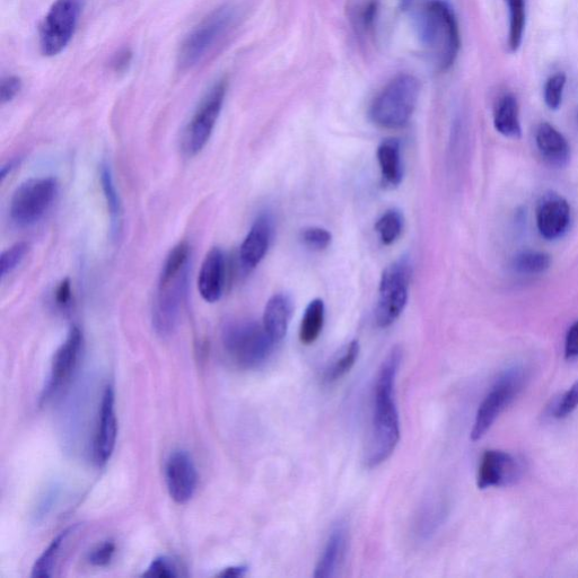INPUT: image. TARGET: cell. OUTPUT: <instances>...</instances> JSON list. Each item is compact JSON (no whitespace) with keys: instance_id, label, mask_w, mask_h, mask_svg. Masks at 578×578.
Here are the masks:
<instances>
[{"instance_id":"1","label":"cell","mask_w":578,"mask_h":578,"mask_svg":"<svg viewBox=\"0 0 578 578\" xmlns=\"http://www.w3.org/2000/svg\"><path fill=\"white\" fill-rule=\"evenodd\" d=\"M402 350L394 347L384 359L376 378L374 411L369 442L366 445L365 464L379 467L387 461L400 440L399 414L394 399V385L401 365Z\"/></svg>"},{"instance_id":"2","label":"cell","mask_w":578,"mask_h":578,"mask_svg":"<svg viewBox=\"0 0 578 578\" xmlns=\"http://www.w3.org/2000/svg\"><path fill=\"white\" fill-rule=\"evenodd\" d=\"M190 271V247L181 242L171 250L161 270L153 309V327L162 338L170 337L178 327L185 304Z\"/></svg>"},{"instance_id":"3","label":"cell","mask_w":578,"mask_h":578,"mask_svg":"<svg viewBox=\"0 0 578 578\" xmlns=\"http://www.w3.org/2000/svg\"><path fill=\"white\" fill-rule=\"evenodd\" d=\"M420 45L440 70H449L457 60L461 40L457 17L444 0H426L417 12Z\"/></svg>"},{"instance_id":"4","label":"cell","mask_w":578,"mask_h":578,"mask_svg":"<svg viewBox=\"0 0 578 578\" xmlns=\"http://www.w3.org/2000/svg\"><path fill=\"white\" fill-rule=\"evenodd\" d=\"M222 343L232 361L245 370L265 364L277 345L267 334L264 324L252 320L227 322L222 331Z\"/></svg>"},{"instance_id":"5","label":"cell","mask_w":578,"mask_h":578,"mask_svg":"<svg viewBox=\"0 0 578 578\" xmlns=\"http://www.w3.org/2000/svg\"><path fill=\"white\" fill-rule=\"evenodd\" d=\"M420 85L409 74L394 77L374 99L370 117L375 125L399 129L408 125L417 108Z\"/></svg>"},{"instance_id":"6","label":"cell","mask_w":578,"mask_h":578,"mask_svg":"<svg viewBox=\"0 0 578 578\" xmlns=\"http://www.w3.org/2000/svg\"><path fill=\"white\" fill-rule=\"evenodd\" d=\"M529 370L523 365L507 367L495 380L487 396L481 402L474 426L471 429V440L477 442L489 432L503 411L518 398L527 384Z\"/></svg>"},{"instance_id":"7","label":"cell","mask_w":578,"mask_h":578,"mask_svg":"<svg viewBox=\"0 0 578 578\" xmlns=\"http://www.w3.org/2000/svg\"><path fill=\"white\" fill-rule=\"evenodd\" d=\"M236 20L238 8L233 5H223L210 13L183 41L179 52L180 66L187 69L198 65L231 31Z\"/></svg>"},{"instance_id":"8","label":"cell","mask_w":578,"mask_h":578,"mask_svg":"<svg viewBox=\"0 0 578 578\" xmlns=\"http://www.w3.org/2000/svg\"><path fill=\"white\" fill-rule=\"evenodd\" d=\"M413 269L408 259L401 258L383 271L376 305L375 320L380 328H389L404 312Z\"/></svg>"},{"instance_id":"9","label":"cell","mask_w":578,"mask_h":578,"mask_svg":"<svg viewBox=\"0 0 578 578\" xmlns=\"http://www.w3.org/2000/svg\"><path fill=\"white\" fill-rule=\"evenodd\" d=\"M84 0H56L40 30L42 54L54 57L69 45L83 11Z\"/></svg>"},{"instance_id":"10","label":"cell","mask_w":578,"mask_h":578,"mask_svg":"<svg viewBox=\"0 0 578 578\" xmlns=\"http://www.w3.org/2000/svg\"><path fill=\"white\" fill-rule=\"evenodd\" d=\"M58 183L54 178L25 181L16 189L11 201L12 221L21 227L38 223L54 203Z\"/></svg>"},{"instance_id":"11","label":"cell","mask_w":578,"mask_h":578,"mask_svg":"<svg viewBox=\"0 0 578 578\" xmlns=\"http://www.w3.org/2000/svg\"><path fill=\"white\" fill-rule=\"evenodd\" d=\"M227 92L226 80L216 82L204 96L192 116L183 137V148L189 156H195L208 143L220 118Z\"/></svg>"},{"instance_id":"12","label":"cell","mask_w":578,"mask_h":578,"mask_svg":"<svg viewBox=\"0 0 578 578\" xmlns=\"http://www.w3.org/2000/svg\"><path fill=\"white\" fill-rule=\"evenodd\" d=\"M83 347V336L80 329H70L65 343L61 345L52 361L48 382L42 391L41 405L48 404L63 391L77 369Z\"/></svg>"},{"instance_id":"13","label":"cell","mask_w":578,"mask_h":578,"mask_svg":"<svg viewBox=\"0 0 578 578\" xmlns=\"http://www.w3.org/2000/svg\"><path fill=\"white\" fill-rule=\"evenodd\" d=\"M522 464L509 452L487 450L480 459L477 486L481 490L516 484L522 476Z\"/></svg>"},{"instance_id":"14","label":"cell","mask_w":578,"mask_h":578,"mask_svg":"<svg viewBox=\"0 0 578 578\" xmlns=\"http://www.w3.org/2000/svg\"><path fill=\"white\" fill-rule=\"evenodd\" d=\"M166 486L173 501L187 504L194 497L198 475L194 461L186 451H174L165 466Z\"/></svg>"},{"instance_id":"15","label":"cell","mask_w":578,"mask_h":578,"mask_svg":"<svg viewBox=\"0 0 578 578\" xmlns=\"http://www.w3.org/2000/svg\"><path fill=\"white\" fill-rule=\"evenodd\" d=\"M537 227L542 238L554 241L566 234L572 221L568 201L554 192L542 197L536 210Z\"/></svg>"},{"instance_id":"16","label":"cell","mask_w":578,"mask_h":578,"mask_svg":"<svg viewBox=\"0 0 578 578\" xmlns=\"http://www.w3.org/2000/svg\"><path fill=\"white\" fill-rule=\"evenodd\" d=\"M118 435V420L116 416V394L112 387L104 390L101 407L99 427L94 441V460L99 466H104L115 451Z\"/></svg>"},{"instance_id":"17","label":"cell","mask_w":578,"mask_h":578,"mask_svg":"<svg viewBox=\"0 0 578 578\" xmlns=\"http://www.w3.org/2000/svg\"><path fill=\"white\" fill-rule=\"evenodd\" d=\"M273 236V218L268 214L258 217L240 248L241 266L245 271L257 268L260 262L264 260L270 243L273 241Z\"/></svg>"},{"instance_id":"18","label":"cell","mask_w":578,"mask_h":578,"mask_svg":"<svg viewBox=\"0 0 578 578\" xmlns=\"http://www.w3.org/2000/svg\"><path fill=\"white\" fill-rule=\"evenodd\" d=\"M226 279V259L220 248L208 252L198 277L201 297L208 303L221 300Z\"/></svg>"},{"instance_id":"19","label":"cell","mask_w":578,"mask_h":578,"mask_svg":"<svg viewBox=\"0 0 578 578\" xmlns=\"http://www.w3.org/2000/svg\"><path fill=\"white\" fill-rule=\"evenodd\" d=\"M348 547V530L344 523L336 525L330 533L326 548L315 567V578H329L337 576L343 566Z\"/></svg>"},{"instance_id":"20","label":"cell","mask_w":578,"mask_h":578,"mask_svg":"<svg viewBox=\"0 0 578 578\" xmlns=\"http://www.w3.org/2000/svg\"><path fill=\"white\" fill-rule=\"evenodd\" d=\"M538 151L549 165L564 168L571 161V146L554 126L541 124L536 133Z\"/></svg>"},{"instance_id":"21","label":"cell","mask_w":578,"mask_h":578,"mask_svg":"<svg viewBox=\"0 0 578 578\" xmlns=\"http://www.w3.org/2000/svg\"><path fill=\"white\" fill-rule=\"evenodd\" d=\"M292 314L293 303L287 295L276 294L268 301L262 324L276 344L285 338Z\"/></svg>"},{"instance_id":"22","label":"cell","mask_w":578,"mask_h":578,"mask_svg":"<svg viewBox=\"0 0 578 578\" xmlns=\"http://www.w3.org/2000/svg\"><path fill=\"white\" fill-rule=\"evenodd\" d=\"M494 125L499 134L507 138H520L522 134L518 100L506 94L498 101L494 115Z\"/></svg>"},{"instance_id":"23","label":"cell","mask_w":578,"mask_h":578,"mask_svg":"<svg viewBox=\"0 0 578 578\" xmlns=\"http://www.w3.org/2000/svg\"><path fill=\"white\" fill-rule=\"evenodd\" d=\"M378 161L382 178L390 187H398L402 181L401 146L396 138L383 140L378 148Z\"/></svg>"},{"instance_id":"24","label":"cell","mask_w":578,"mask_h":578,"mask_svg":"<svg viewBox=\"0 0 578 578\" xmlns=\"http://www.w3.org/2000/svg\"><path fill=\"white\" fill-rule=\"evenodd\" d=\"M101 187L111 218V230L113 238H117L121 230L122 209L115 181L108 163H102L100 169Z\"/></svg>"},{"instance_id":"25","label":"cell","mask_w":578,"mask_h":578,"mask_svg":"<svg viewBox=\"0 0 578 578\" xmlns=\"http://www.w3.org/2000/svg\"><path fill=\"white\" fill-rule=\"evenodd\" d=\"M324 318H326V306L322 300H313L306 308L301 328L300 340L303 345L309 346L315 343L321 335Z\"/></svg>"},{"instance_id":"26","label":"cell","mask_w":578,"mask_h":578,"mask_svg":"<svg viewBox=\"0 0 578 578\" xmlns=\"http://www.w3.org/2000/svg\"><path fill=\"white\" fill-rule=\"evenodd\" d=\"M74 532V528H69L59 534L57 538L51 541L48 548L43 551V554L37 559L33 568L32 576L38 578H48L54 575L55 568L58 565L61 551L66 544L70 533Z\"/></svg>"},{"instance_id":"27","label":"cell","mask_w":578,"mask_h":578,"mask_svg":"<svg viewBox=\"0 0 578 578\" xmlns=\"http://www.w3.org/2000/svg\"><path fill=\"white\" fill-rule=\"evenodd\" d=\"M359 355V344L357 340L346 345L340 352L332 359L324 371L323 379L326 383H334L353 369Z\"/></svg>"},{"instance_id":"28","label":"cell","mask_w":578,"mask_h":578,"mask_svg":"<svg viewBox=\"0 0 578 578\" xmlns=\"http://www.w3.org/2000/svg\"><path fill=\"white\" fill-rule=\"evenodd\" d=\"M349 19L358 34H369L374 29L379 12L378 0H353L349 5Z\"/></svg>"},{"instance_id":"29","label":"cell","mask_w":578,"mask_h":578,"mask_svg":"<svg viewBox=\"0 0 578 578\" xmlns=\"http://www.w3.org/2000/svg\"><path fill=\"white\" fill-rule=\"evenodd\" d=\"M551 267V257L540 251H523L512 260V268L520 275H541Z\"/></svg>"},{"instance_id":"30","label":"cell","mask_w":578,"mask_h":578,"mask_svg":"<svg viewBox=\"0 0 578 578\" xmlns=\"http://www.w3.org/2000/svg\"><path fill=\"white\" fill-rule=\"evenodd\" d=\"M375 230L384 245L393 244L404 230V215L396 208L387 210L376 222Z\"/></svg>"},{"instance_id":"31","label":"cell","mask_w":578,"mask_h":578,"mask_svg":"<svg viewBox=\"0 0 578 578\" xmlns=\"http://www.w3.org/2000/svg\"><path fill=\"white\" fill-rule=\"evenodd\" d=\"M505 2L509 6L510 14L509 47L516 52L522 45L525 20H527L525 0H505Z\"/></svg>"},{"instance_id":"32","label":"cell","mask_w":578,"mask_h":578,"mask_svg":"<svg viewBox=\"0 0 578 578\" xmlns=\"http://www.w3.org/2000/svg\"><path fill=\"white\" fill-rule=\"evenodd\" d=\"M566 76L563 73L551 76L545 85V102L550 110H558L563 102Z\"/></svg>"},{"instance_id":"33","label":"cell","mask_w":578,"mask_h":578,"mask_svg":"<svg viewBox=\"0 0 578 578\" xmlns=\"http://www.w3.org/2000/svg\"><path fill=\"white\" fill-rule=\"evenodd\" d=\"M28 250V244L21 242L3 252L2 258H0V275L5 278L13 273L20 266Z\"/></svg>"},{"instance_id":"34","label":"cell","mask_w":578,"mask_h":578,"mask_svg":"<svg viewBox=\"0 0 578 578\" xmlns=\"http://www.w3.org/2000/svg\"><path fill=\"white\" fill-rule=\"evenodd\" d=\"M578 408V380L556 402L553 409L555 419H565L571 416Z\"/></svg>"},{"instance_id":"35","label":"cell","mask_w":578,"mask_h":578,"mask_svg":"<svg viewBox=\"0 0 578 578\" xmlns=\"http://www.w3.org/2000/svg\"><path fill=\"white\" fill-rule=\"evenodd\" d=\"M301 239L306 247L314 251H323L329 248L332 242V235L321 227H308L301 233Z\"/></svg>"},{"instance_id":"36","label":"cell","mask_w":578,"mask_h":578,"mask_svg":"<svg viewBox=\"0 0 578 578\" xmlns=\"http://www.w3.org/2000/svg\"><path fill=\"white\" fill-rule=\"evenodd\" d=\"M144 577L171 578L179 576L178 566L170 557L162 556L153 560L143 574Z\"/></svg>"},{"instance_id":"37","label":"cell","mask_w":578,"mask_h":578,"mask_svg":"<svg viewBox=\"0 0 578 578\" xmlns=\"http://www.w3.org/2000/svg\"><path fill=\"white\" fill-rule=\"evenodd\" d=\"M116 545L112 541H105L102 545L91 551L89 562L96 567L108 566L115 556Z\"/></svg>"},{"instance_id":"38","label":"cell","mask_w":578,"mask_h":578,"mask_svg":"<svg viewBox=\"0 0 578 578\" xmlns=\"http://www.w3.org/2000/svg\"><path fill=\"white\" fill-rule=\"evenodd\" d=\"M21 89L22 82L19 77L7 76L3 78L2 84H0V100L3 104L13 101Z\"/></svg>"},{"instance_id":"39","label":"cell","mask_w":578,"mask_h":578,"mask_svg":"<svg viewBox=\"0 0 578 578\" xmlns=\"http://www.w3.org/2000/svg\"><path fill=\"white\" fill-rule=\"evenodd\" d=\"M564 354L567 361L578 358V320L567 331Z\"/></svg>"},{"instance_id":"40","label":"cell","mask_w":578,"mask_h":578,"mask_svg":"<svg viewBox=\"0 0 578 578\" xmlns=\"http://www.w3.org/2000/svg\"><path fill=\"white\" fill-rule=\"evenodd\" d=\"M55 302L59 309L66 310L72 302V286H70L69 279L63 280L59 284L55 292Z\"/></svg>"},{"instance_id":"41","label":"cell","mask_w":578,"mask_h":578,"mask_svg":"<svg viewBox=\"0 0 578 578\" xmlns=\"http://www.w3.org/2000/svg\"><path fill=\"white\" fill-rule=\"evenodd\" d=\"M131 52L128 50L120 52V54L116 57L115 61H113V66L115 69L120 72V70H125L131 63Z\"/></svg>"},{"instance_id":"42","label":"cell","mask_w":578,"mask_h":578,"mask_svg":"<svg viewBox=\"0 0 578 578\" xmlns=\"http://www.w3.org/2000/svg\"><path fill=\"white\" fill-rule=\"evenodd\" d=\"M247 572L248 568L245 566H233L223 569V571L220 574H217V576L238 578L244 576L245 574H247Z\"/></svg>"},{"instance_id":"43","label":"cell","mask_w":578,"mask_h":578,"mask_svg":"<svg viewBox=\"0 0 578 578\" xmlns=\"http://www.w3.org/2000/svg\"><path fill=\"white\" fill-rule=\"evenodd\" d=\"M16 164H17L16 161H12V162L7 163L6 165L3 166L2 172H0V177H2L3 181L7 177V174H10L12 172V170L15 169Z\"/></svg>"}]
</instances>
